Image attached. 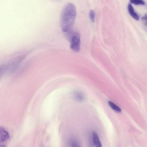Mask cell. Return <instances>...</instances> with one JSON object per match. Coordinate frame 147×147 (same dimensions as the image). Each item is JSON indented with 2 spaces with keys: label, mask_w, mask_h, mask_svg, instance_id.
Here are the masks:
<instances>
[{
  "label": "cell",
  "mask_w": 147,
  "mask_h": 147,
  "mask_svg": "<svg viewBox=\"0 0 147 147\" xmlns=\"http://www.w3.org/2000/svg\"><path fill=\"white\" fill-rule=\"evenodd\" d=\"M76 16V7L73 3H69L64 6L60 18L61 26L62 31L67 32L74 23Z\"/></svg>",
  "instance_id": "cell-1"
},
{
  "label": "cell",
  "mask_w": 147,
  "mask_h": 147,
  "mask_svg": "<svg viewBox=\"0 0 147 147\" xmlns=\"http://www.w3.org/2000/svg\"><path fill=\"white\" fill-rule=\"evenodd\" d=\"M70 35V48L75 52H78L80 49V39L79 33L76 32H71Z\"/></svg>",
  "instance_id": "cell-2"
},
{
  "label": "cell",
  "mask_w": 147,
  "mask_h": 147,
  "mask_svg": "<svg viewBox=\"0 0 147 147\" xmlns=\"http://www.w3.org/2000/svg\"><path fill=\"white\" fill-rule=\"evenodd\" d=\"M9 138V134L7 131L3 128L1 127L0 129V142H4Z\"/></svg>",
  "instance_id": "cell-3"
},
{
  "label": "cell",
  "mask_w": 147,
  "mask_h": 147,
  "mask_svg": "<svg viewBox=\"0 0 147 147\" xmlns=\"http://www.w3.org/2000/svg\"><path fill=\"white\" fill-rule=\"evenodd\" d=\"M128 10L129 14L133 18L137 20H139V15L135 12L132 5L130 3L128 4Z\"/></svg>",
  "instance_id": "cell-4"
},
{
  "label": "cell",
  "mask_w": 147,
  "mask_h": 147,
  "mask_svg": "<svg viewBox=\"0 0 147 147\" xmlns=\"http://www.w3.org/2000/svg\"><path fill=\"white\" fill-rule=\"evenodd\" d=\"M92 137L93 143L95 146L97 147H102L101 144L97 133L94 132L92 134Z\"/></svg>",
  "instance_id": "cell-5"
},
{
  "label": "cell",
  "mask_w": 147,
  "mask_h": 147,
  "mask_svg": "<svg viewBox=\"0 0 147 147\" xmlns=\"http://www.w3.org/2000/svg\"><path fill=\"white\" fill-rule=\"evenodd\" d=\"M108 104L111 108L114 111L118 112H120L121 111V110L120 108L112 101H109Z\"/></svg>",
  "instance_id": "cell-6"
},
{
  "label": "cell",
  "mask_w": 147,
  "mask_h": 147,
  "mask_svg": "<svg viewBox=\"0 0 147 147\" xmlns=\"http://www.w3.org/2000/svg\"><path fill=\"white\" fill-rule=\"evenodd\" d=\"M74 97L76 100L79 101H82L84 98L83 94L81 92L78 91L75 93Z\"/></svg>",
  "instance_id": "cell-7"
},
{
  "label": "cell",
  "mask_w": 147,
  "mask_h": 147,
  "mask_svg": "<svg viewBox=\"0 0 147 147\" xmlns=\"http://www.w3.org/2000/svg\"><path fill=\"white\" fill-rule=\"evenodd\" d=\"M130 2L135 5H145V2L143 0H130Z\"/></svg>",
  "instance_id": "cell-8"
},
{
  "label": "cell",
  "mask_w": 147,
  "mask_h": 147,
  "mask_svg": "<svg viewBox=\"0 0 147 147\" xmlns=\"http://www.w3.org/2000/svg\"><path fill=\"white\" fill-rule=\"evenodd\" d=\"M89 17L90 19L92 22H94L95 20V13L93 10H90L89 12Z\"/></svg>",
  "instance_id": "cell-9"
},
{
  "label": "cell",
  "mask_w": 147,
  "mask_h": 147,
  "mask_svg": "<svg viewBox=\"0 0 147 147\" xmlns=\"http://www.w3.org/2000/svg\"><path fill=\"white\" fill-rule=\"evenodd\" d=\"M141 19L145 25L147 27V13L144 15L142 17Z\"/></svg>",
  "instance_id": "cell-10"
}]
</instances>
